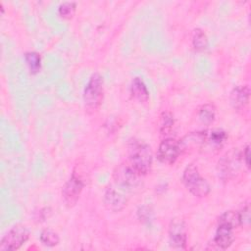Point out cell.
Here are the masks:
<instances>
[{
	"label": "cell",
	"instance_id": "6da1fadb",
	"mask_svg": "<svg viewBox=\"0 0 251 251\" xmlns=\"http://www.w3.org/2000/svg\"><path fill=\"white\" fill-rule=\"evenodd\" d=\"M238 226H240L238 212L234 210L224 212L218 219L214 244L223 250L228 248L234 241V229Z\"/></svg>",
	"mask_w": 251,
	"mask_h": 251
},
{
	"label": "cell",
	"instance_id": "7a4b0ae2",
	"mask_svg": "<svg viewBox=\"0 0 251 251\" xmlns=\"http://www.w3.org/2000/svg\"><path fill=\"white\" fill-rule=\"evenodd\" d=\"M128 163L141 175L150 173L153 165V152L144 141L133 139L127 145Z\"/></svg>",
	"mask_w": 251,
	"mask_h": 251
},
{
	"label": "cell",
	"instance_id": "3957f363",
	"mask_svg": "<svg viewBox=\"0 0 251 251\" xmlns=\"http://www.w3.org/2000/svg\"><path fill=\"white\" fill-rule=\"evenodd\" d=\"M182 182L186 189L195 197L204 198L209 195L211 185L208 180L203 177L196 165L189 164L182 173Z\"/></svg>",
	"mask_w": 251,
	"mask_h": 251
},
{
	"label": "cell",
	"instance_id": "277c9868",
	"mask_svg": "<svg viewBox=\"0 0 251 251\" xmlns=\"http://www.w3.org/2000/svg\"><path fill=\"white\" fill-rule=\"evenodd\" d=\"M242 162V151H239L237 148L230 149L217 163L218 176L225 181L235 178L240 171Z\"/></svg>",
	"mask_w": 251,
	"mask_h": 251
},
{
	"label": "cell",
	"instance_id": "5b68a950",
	"mask_svg": "<svg viewBox=\"0 0 251 251\" xmlns=\"http://www.w3.org/2000/svg\"><path fill=\"white\" fill-rule=\"evenodd\" d=\"M141 175L127 162L121 163L113 171L115 185L123 191H132L141 181Z\"/></svg>",
	"mask_w": 251,
	"mask_h": 251
},
{
	"label": "cell",
	"instance_id": "8992f818",
	"mask_svg": "<svg viewBox=\"0 0 251 251\" xmlns=\"http://www.w3.org/2000/svg\"><path fill=\"white\" fill-rule=\"evenodd\" d=\"M104 97V81L100 74L94 73L90 75L83 89V103L87 110L96 111L102 104Z\"/></svg>",
	"mask_w": 251,
	"mask_h": 251
},
{
	"label": "cell",
	"instance_id": "52a82bcc",
	"mask_svg": "<svg viewBox=\"0 0 251 251\" xmlns=\"http://www.w3.org/2000/svg\"><path fill=\"white\" fill-rule=\"evenodd\" d=\"M29 228L24 224L13 226L0 240V251H14L20 249L29 238Z\"/></svg>",
	"mask_w": 251,
	"mask_h": 251
},
{
	"label": "cell",
	"instance_id": "ba28073f",
	"mask_svg": "<svg viewBox=\"0 0 251 251\" xmlns=\"http://www.w3.org/2000/svg\"><path fill=\"white\" fill-rule=\"evenodd\" d=\"M83 187L84 181L82 178L75 172H73L62 187V199L67 207L72 208L76 204Z\"/></svg>",
	"mask_w": 251,
	"mask_h": 251
},
{
	"label": "cell",
	"instance_id": "9c48e42d",
	"mask_svg": "<svg viewBox=\"0 0 251 251\" xmlns=\"http://www.w3.org/2000/svg\"><path fill=\"white\" fill-rule=\"evenodd\" d=\"M170 245L177 250L186 249L187 230L185 222L180 218H174L169 225Z\"/></svg>",
	"mask_w": 251,
	"mask_h": 251
},
{
	"label": "cell",
	"instance_id": "30bf717a",
	"mask_svg": "<svg viewBox=\"0 0 251 251\" xmlns=\"http://www.w3.org/2000/svg\"><path fill=\"white\" fill-rule=\"evenodd\" d=\"M179 141L173 137L164 138L157 149V159L165 165H173L176 163L180 154Z\"/></svg>",
	"mask_w": 251,
	"mask_h": 251
},
{
	"label": "cell",
	"instance_id": "8fae6325",
	"mask_svg": "<svg viewBox=\"0 0 251 251\" xmlns=\"http://www.w3.org/2000/svg\"><path fill=\"white\" fill-rule=\"evenodd\" d=\"M103 203L107 210L117 213L126 208L127 205V198L123 190L116 185H109L104 191Z\"/></svg>",
	"mask_w": 251,
	"mask_h": 251
},
{
	"label": "cell",
	"instance_id": "7c38bea8",
	"mask_svg": "<svg viewBox=\"0 0 251 251\" xmlns=\"http://www.w3.org/2000/svg\"><path fill=\"white\" fill-rule=\"evenodd\" d=\"M250 100V88L248 85L234 86L229 93V103L236 111L244 110Z\"/></svg>",
	"mask_w": 251,
	"mask_h": 251
},
{
	"label": "cell",
	"instance_id": "4fadbf2b",
	"mask_svg": "<svg viewBox=\"0 0 251 251\" xmlns=\"http://www.w3.org/2000/svg\"><path fill=\"white\" fill-rule=\"evenodd\" d=\"M129 92L133 99L139 103H146L149 100V90L141 77L132 78L129 86Z\"/></svg>",
	"mask_w": 251,
	"mask_h": 251
},
{
	"label": "cell",
	"instance_id": "5bb4252c",
	"mask_svg": "<svg viewBox=\"0 0 251 251\" xmlns=\"http://www.w3.org/2000/svg\"><path fill=\"white\" fill-rule=\"evenodd\" d=\"M227 139V134L225 130L215 128L210 131H204V146L207 145L212 149H220Z\"/></svg>",
	"mask_w": 251,
	"mask_h": 251
},
{
	"label": "cell",
	"instance_id": "9a60e30c",
	"mask_svg": "<svg viewBox=\"0 0 251 251\" xmlns=\"http://www.w3.org/2000/svg\"><path fill=\"white\" fill-rule=\"evenodd\" d=\"M217 109L213 103H205L203 104L198 111V119L199 121L206 126L214 123L216 118Z\"/></svg>",
	"mask_w": 251,
	"mask_h": 251
},
{
	"label": "cell",
	"instance_id": "2e32d148",
	"mask_svg": "<svg viewBox=\"0 0 251 251\" xmlns=\"http://www.w3.org/2000/svg\"><path fill=\"white\" fill-rule=\"evenodd\" d=\"M192 46L197 52H203L208 48V37L205 33V31L200 28L196 27L192 31Z\"/></svg>",
	"mask_w": 251,
	"mask_h": 251
},
{
	"label": "cell",
	"instance_id": "e0dca14e",
	"mask_svg": "<svg viewBox=\"0 0 251 251\" xmlns=\"http://www.w3.org/2000/svg\"><path fill=\"white\" fill-rule=\"evenodd\" d=\"M25 64L31 75H35L41 70V56L36 51H27L24 55Z\"/></svg>",
	"mask_w": 251,
	"mask_h": 251
},
{
	"label": "cell",
	"instance_id": "ac0fdd59",
	"mask_svg": "<svg viewBox=\"0 0 251 251\" xmlns=\"http://www.w3.org/2000/svg\"><path fill=\"white\" fill-rule=\"evenodd\" d=\"M175 125L174 115L169 111H164L160 116L159 131L162 135H169L173 130Z\"/></svg>",
	"mask_w": 251,
	"mask_h": 251
},
{
	"label": "cell",
	"instance_id": "d6986e66",
	"mask_svg": "<svg viewBox=\"0 0 251 251\" xmlns=\"http://www.w3.org/2000/svg\"><path fill=\"white\" fill-rule=\"evenodd\" d=\"M39 239L41 243L47 247H54L60 243L59 234L50 228H45L40 232Z\"/></svg>",
	"mask_w": 251,
	"mask_h": 251
},
{
	"label": "cell",
	"instance_id": "ffe728a7",
	"mask_svg": "<svg viewBox=\"0 0 251 251\" xmlns=\"http://www.w3.org/2000/svg\"><path fill=\"white\" fill-rule=\"evenodd\" d=\"M76 10V3L74 1H65L58 6V15L65 19L70 20L74 17Z\"/></svg>",
	"mask_w": 251,
	"mask_h": 251
},
{
	"label": "cell",
	"instance_id": "44dd1931",
	"mask_svg": "<svg viewBox=\"0 0 251 251\" xmlns=\"http://www.w3.org/2000/svg\"><path fill=\"white\" fill-rule=\"evenodd\" d=\"M238 212L239 216V221H240V226L248 225L250 222V205L248 202L244 203L241 209Z\"/></svg>",
	"mask_w": 251,
	"mask_h": 251
},
{
	"label": "cell",
	"instance_id": "7402d4cb",
	"mask_svg": "<svg viewBox=\"0 0 251 251\" xmlns=\"http://www.w3.org/2000/svg\"><path fill=\"white\" fill-rule=\"evenodd\" d=\"M137 216L138 219L143 222V223H147L152 219L153 216V211L150 207L143 205L141 207H139V209L137 210Z\"/></svg>",
	"mask_w": 251,
	"mask_h": 251
},
{
	"label": "cell",
	"instance_id": "603a6c76",
	"mask_svg": "<svg viewBox=\"0 0 251 251\" xmlns=\"http://www.w3.org/2000/svg\"><path fill=\"white\" fill-rule=\"evenodd\" d=\"M51 209L50 207H44V208H41L38 212L35 213V216H34V219L37 221V222H44L45 220H47L50 216H51Z\"/></svg>",
	"mask_w": 251,
	"mask_h": 251
},
{
	"label": "cell",
	"instance_id": "cb8c5ba5",
	"mask_svg": "<svg viewBox=\"0 0 251 251\" xmlns=\"http://www.w3.org/2000/svg\"><path fill=\"white\" fill-rule=\"evenodd\" d=\"M242 161L244 162L247 169L250 168V146L247 144L242 151Z\"/></svg>",
	"mask_w": 251,
	"mask_h": 251
}]
</instances>
